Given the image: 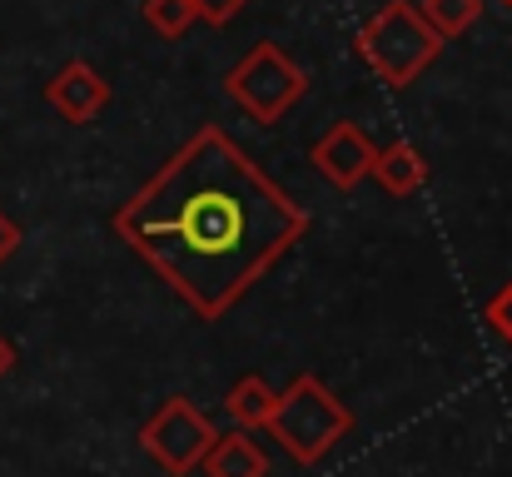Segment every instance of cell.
I'll use <instances>...</instances> for the list:
<instances>
[{
	"label": "cell",
	"instance_id": "9c48e42d",
	"mask_svg": "<svg viewBox=\"0 0 512 477\" xmlns=\"http://www.w3.org/2000/svg\"><path fill=\"white\" fill-rule=\"evenodd\" d=\"M368 179H373L388 199H413V194L428 184V159L418 155L408 140H398V145H388V150H378V155H373Z\"/></svg>",
	"mask_w": 512,
	"mask_h": 477
},
{
	"label": "cell",
	"instance_id": "5bb4252c",
	"mask_svg": "<svg viewBox=\"0 0 512 477\" xmlns=\"http://www.w3.org/2000/svg\"><path fill=\"white\" fill-rule=\"evenodd\" d=\"M194 5V20H204V25H229L249 0H189Z\"/></svg>",
	"mask_w": 512,
	"mask_h": 477
},
{
	"label": "cell",
	"instance_id": "8992f818",
	"mask_svg": "<svg viewBox=\"0 0 512 477\" xmlns=\"http://www.w3.org/2000/svg\"><path fill=\"white\" fill-rule=\"evenodd\" d=\"M373 155H378V145L363 135V125H353V120H334L319 140H314V169L334 184V189H358L363 179H368V169H373Z\"/></svg>",
	"mask_w": 512,
	"mask_h": 477
},
{
	"label": "cell",
	"instance_id": "7c38bea8",
	"mask_svg": "<svg viewBox=\"0 0 512 477\" xmlns=\"http://www.w3.org/2000/svg\"><path fill=\"white\" fill-rule=\"evenodd\" d=\"M145 25L165 40H179L194 25V5L189 0H145Z\"/></svg>",
	"mask_w": 512,
	"mask_h": 477
},
{
	"label": "cell",
	"instance_id": "ba28073f",
	"mask_svg": "<svg viewBox=\"0 0 512 477\" xmlns=\"http://www.w3.org/2000/svg\"><path fill=\"white\" fill-rule=\"evenodd\" d=\"M199 468L209 477H269V453H264V443H254L249 428L214 433V443L199 458Z\"/></svg>",
	"mask_w": 512,
	"mask_h": 477
},
{
	"label": "cell",
	"instance_id": "52a82bcc",
	"mask_svg": "<svg viewBox=\"0 0 512 477\" xmlns=\"http://www.w3.org/2000/svg\"><path fill=\"white\" fill-rule=\"evenodd\" d=\"M45 100H50V110H55L65 125H90V120L105 115L110 85H105V75H95L85 60H70V65L55 70V80L45 85Z\"/></svg>",
	"mask_w": 512,
	"mask_h": 477
},
{
	"label": "cell",
	"instance_id": "2e32d148",
	"mask_svg": "<svg viewBox=\"0 0 512 477\" xmlns=\"http://www.w3.org/2000/svg\"><path fill=\"white\" fill-rule=\"evenodd\" d=\"M508 5H512V0H508Z\"/></svg>",
	"mask_w": 512,
	"mask_h": 477
},
{
	"label": "cell",
	"instance_id": "5b68a950",
	"mask_svg": "<svg viewBox=\"0 0 512 477\" xmlns=\"http://www.w3.org/2000/svg\"><path fill=\"white\" fill-rule=\"evenodd\" d=\"M209 443H214V423H209V418L199 413V403L184 398V393L165 398V403L145 418V428H140V448L170 477L194 473L199 458L209 453Z\"/></svg>",
	"mask_w": 512,
	"mask_h": 477
},
{
	"label": "cell",
	"instance_id": "277c9868",
	"mask_svg": "<svg viewBox=\"0 0 512 477\" xmlns=\"http://www.w3.org/2000/svg\"><path fill=\"white\" fill-rule=\"evenodd\" d=\"M224 90H229V95H234V105H239V110H249L259 125H279V120L304 100L309 75L289 60V50H284V45L259 40V45H249V50L234 60V70L224 75Z\"/></svg>",
	"mask_w": 512,
	"mask_h": 477
},
{
	"label": "cell",
	"instance_id": "4fadbf2b",
	"mask_svg": "<svg viewBox=\"0 0 512 477\" xmlns=\"http://www.w3.org/2000/svg\"><path fill=\"white\" fill-rule=\"evenodd\" d=\"M483 323H488V333L503 343V348H512V279L488 299V309H483Z\"/></svg>",
	"mask_w": 512,
	"mask_h": 477
},
{
	"label": "cell",
	"instance_id": "6da1fadb",
	"mask_svg": "<svg viewBox=\"0 0 512 477\" xmlns=\"http://www.w3.org/2000/svg\"><path fill=\"white\" fill-rule=\"evenodd\" d=\"M115 234L214 323L309 234V214L224 130L204 125L120 204Z\"/></svg>",
	"mask_w": 512,
	"mask_h": 477
},
{
	"label": "cell",
	"instance_id": "3957f363",
	"mask_svg": "<svg viewBox=\"0 0 512 477\" xmlns=\"http://www.w3.org/2000/svg\"><path fill=\"white\" fill-rule=\"evenodd\" d=\"M358 55L368 60V70H373L383 85L403 90V85H413V80L443 55V35L423 20V10H418L413 0H388L378 15L363 20V30H358Z\"/></svg>",
	"mask_w": 512,
	"mask_h": 477
},
{
	"label": "cell",
	"instance_id": "30bf717a",
	"mask_svg": "<svg viewBox=\"0 0 512 477\" xmlns=\"http://www.w3.org/2000/svg\"><path fill=\"white\" fill-rule=\"evenodd\" d=\"M274 388L264 383V373H244L234 388H229V398H224V408H229V418L239 423V428H264L269 423V413H274Z\"/></svg>",
	"mask_w": 512,
	"mask_h": 477
},
{
	"label": "cell",
	"instance_id": "7a4b0ae2",
	"mask_svg": "<svg viewBox=\"0 0 512 477\" xmlns=\"http://www.w3.org/2000/svg\"><path fill=\"white\" fill-rule=\"evenodd\" d=\"M269 438L304 468L324 463L343 438L353 433V413L343 408L339 393L324 388V378L314 373H299L279 398H274V413H269Z\"/></svg>",
	"mask_w": 512,
	"mask_h": 477
},
{
	"label": "cell",
	"instance_id": "9a60e30c",
	"mask_svg": "<svg viewBox=\"0 0 512 477\" xmlns=\"http://www.w3.org/2000/svg\"><path fill=\"white\" fill-rule=\"evenodd\" d=\"M10 368H15V343H10V338L0 333V378H5Z\"/></svg>",
	"mask_w": 512,
	"mask_h": 477
},
{
	"label": "cell",
	"instance_id": "8fae6325",
	"mask_svg": "<svg viewBox=\"0 0 512 477\" xmlns=\"http://www.w3.org/2000/svg\"><path fill=\"white\" fill-rule=\"evenodd\" d=\"M418 10H423V20H428L443 40H453V35H463L468 25H478L483 0H423Z\"/></svg>",
	"mask_w": 512,
	"mask_h": 477
}]
</instances>
